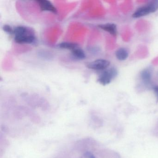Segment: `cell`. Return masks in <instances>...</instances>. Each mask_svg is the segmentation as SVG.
Wrapping results in <instances>:
<instances>
[{
  "label": "cell",
  "instance_id": "6da1fadb",
  "mask_svg": "<svg viewBox=\"0 0 158 158\" xmlns=\"http://www.w3.org/2000/svg\"><path fill=\"white\" fill-rule=\"evenodd\" d=\"M13 35L15 41L19 44H32L36 40L33 31L24 26H20L14 28Z\"/></svg>",
  "mask_w": 158,
  "mask_h": 158
},
{
  "label": "cell",
  "instance_id": "7a4b0ae2",
  "mask_svg": "<svg viewBox=\"0 0 158 158\" xmlns=\"http://www.w3.org/2000/svg\"><path fill=\"white\" fill-rule=\"evenodd\" d=\"M158 10V0L149 2L144 6L139 8L132 15L134 18H138L155 12Z\"/></svg>",
  "mask_w": 158,
  "mask_h": 158
},
{
  "label": "cell",
  "instance_id": "3957f363",
  "mask_svg": "<svg viewBox=\"0 0 158 158\" xmlns=\"http://www.w3.org/2000/svg\"><path fill=\"white\" fill-rule=\"evenodd\" d=\"M117 74L118 71L115 67L106 69L100 75L98 78V82L103 86L109 85L117 76Z\"/></svg>",
  "mask_w": 158,
  "mask_h": 158
},
{
  "label": "cell",
  "instance_id": "277c9868",
  "mask_svg": "<svg viewBox=\"0 0 158 158\" xmlns=\"http://www.w3.org/2000/svg\"><path fill=\"white\" fill-rule=\"evenodd\" d=\"M110 62L104 59H98L89 63L87 67L89 69L96 71H104L110 66Z\"/></svg>",
  "mask_w": 158,
  "mask_h": 158
},
{
  "label": "cell",
  "instance_id": "5b68a950",
  "mask_svg": "<svg viewBox=\"0 0 158 158\" xmlns=\"http://www.w3.org/2000/svg\"><path fill=\"white\" fill-rule=\"evenodd\" d=\"M152 69L147 68L143 69L140 73V77L143 84L147 87H152Z\"/></svg>",
  "mask_w": 158,
  "mask_h": 158
},
{
  "label": "cell",
  "instance_id": "8992f818",
  "mask_svg": "<svg viewBox=\"0 0 158 158\" xmlns=\"http://www.w3.org/2000/svg\"><path fill=\"white\" fill-rule=\"evenodd\" d=\"M36 2L38 3L40 10L42 11H48L54 14L57 13V9L52 3L49 1L39 0L36 1Z\"/></svg>",
  "mask_w": 158,
  "mask_h": 158
},
{
  "label": "cell",
  "instance_id": "52a82bcc",
  "mask_svg": "<svg viewBox=\"0 0 158 158\" xmlns=\"http://www.w3.org/2000/svg\"><path fill=\"white\" fill-rule=\"evenodd\" d=\"M99 27L103 31L108 32L113 36H116L117 34V28L116 25L114 23H106L99 25Z\"/></svg>",
  "mask_w": 158,
  "mask_h": 158
},
{
  "label": "cell",
  "instance_id": "ba28073f",
  "mask_svg": "<svg viewBox=\"0 0 158 158\" xmlns=\"http://www.w3.org/2000/svg\"><path fill=\"white\" fill-rule=\"evenodd\" d=\"M129 52L125 48H120L115 51V55L117 60L120 61L125 60L128 57Z\"/></svg>",
  "mask_w": 158,
  "mask_h": 158
},
{
  "label": "cell",
  "instance_id": "9c48e42d",
  "mask_svg": "<svg viewBox=\"0 0 158 158\" xmlns=\"http://www.w3.org/2000/svg\"><path fill=\"white\" fill-rule=\"evenodd\" d=\"M73 56L76 59L78 60H83L85 58L86 55L83 50L77 48L72 51Z\"/></svg>",
  "mask_w": 158,
  "mask_h": 158
},
{
  "label": "cell",
  "instance_id": "30bf717a",
  "mask_svg": "<svg viewBox=\"0 0 158 158\" xmlns=\"http://www.w3.org/2000/svg\"><path fill=\"white\" fill-rule=\"evenodd\" d=\"M59 48L69 50L73 51L76 48H78L77 44L70 42H62L59 45Z\"/></svg>",
  "mask_w": 158,
  "mask_h": 158
},
{
  "label": "cell",
  "instance_id": "8fae6325",
  "mask_svg": "<svg viewBox=\"0 0 158 158\" xmlns=\"http://www.w3.org/2000/svg\"><path fill=\"white\" fill-rule=\"evenodd\" d=\"M3 30L8 35H13L14 29H13L10 26L8 25H5L3 26Z\"/></svg>",
  "mask_w": 158,
  "mask_h": 158
},
{
  "label": "cell",
  "instance_id": "7c38bea8",
  "mask_svg": "<svg viewBox=\"0 0 158 158\" xmlns=\"http://www.w3.org/2000/svg\"><path fill=\"white\" fill-rule=\"evenodd\" d=\"M152 88L154 91L156 97H157V101H158V85H152Z\"/></svg>",
  "mask_w": 158,
  "mask_h": 158
}]
</instances>
